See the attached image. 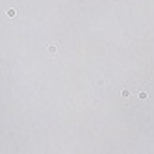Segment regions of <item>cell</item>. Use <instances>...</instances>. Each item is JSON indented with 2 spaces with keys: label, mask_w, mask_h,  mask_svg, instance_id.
<instances>
[{
  "label": "cell",
  "mask_w": 154,
  "mask_h": 154,
  "mask_svg": "<svg viewBox=\"0 0 154 154\" xmlns=\"http://www.w3.org/2000/svg\"><path fill=\"white\" fill-rule=\"evenodd\" d=\"M56 48H58V46H56V43H52V45L48 46V50H50V52H56Z\"/></svg>",
  "instance_id": "obj_1"
},
{
  "label": "cell",
  "mask_w": 154,
  "mask_h": 154,
  "mask_svg": "<svg viewBox=\"0 0 154 154\" xmlns=\"http://www.w3.org/2000/svg\"><path fill=\"white\" fill-rule=\"evenodd\" d=\"M8 15L9 17H15V9H8Z\"/></svg>",
  "instance_id": "obj_2"
}]
</instances>
